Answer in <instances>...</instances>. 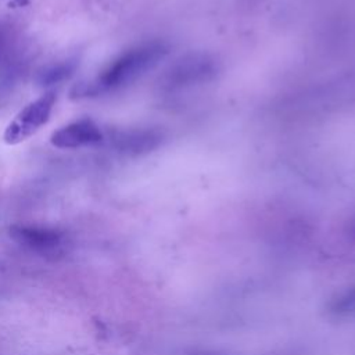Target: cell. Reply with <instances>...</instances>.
<instances>
[{"mask_svg": "<svg viewBox=\"0 0 355 355\" xmlns=\"http://www.w3.org/2000/svg\"><path fill=\"white\" fill-rule=\"evenodd\" d=\"M11 40V29L10 26H6L0 24V54L8 47Z\"/></svg>", "mask_w": 355, "mask_h": 355, "instance_id": "cell-8", "label": "cell"}, {"mask_svg": "<svg viewBox=\"0 0 355 355\" xmlns=\"http://www.w3.org/2000/svg\"><path fill=\"white\" fill-rule=\"evenodd\" d=\"M216 72V64L208 54H190L183 57L179 62H176L169 73L168 82L172 87L178 86H191L212 78Z\"/></svg>", "mask_w": 355, "mask_h": 355, "instance_id": "cell-4", "label": "cell"}, {"mask_svg": "<svg viewBox=\"0 0 355 355\" xmlns=\"http://www.w3.org/2000/svg\"><path fill=\"white\" fill-rule=\"evenodd\" d=\"M165 53L166 47L161 42H148L136 46L114 60L96 80L75 86L71 94L72 97L80 98L119 89L151 68Z\"/></svg>", "mask_w": 355, "mask_h": 355, "instance_id": "cell-1", "label": "cell"}, {"mask_svg": "<svg viewBox=\"0 0 355 355\" xmlns=\"http://www.w3.org/2000/svg\"><path fill=\"white\" fill-rule=\"evenodd\" d=\"M55 104V93L49 92L25 105L7 125L3 139L7 144L15 146L33 136L50 119Z\"/></svg>", "mask_w": 355, "mask_h": 355, "instance_id": "cell-2", "label": "cell"}, {"mask_svg": "<svg viewBox=\"0 0 355 355\" xmlns=\"http://www.w3.org/2000/svg\"><path fill=\"white\" fill-rule=\"evenodd\" d=\"M76 67H78L76 60H67L62 62L50 64L39 71L36 80L40 86H51V85L64 82L75 73Z\"/></svg>", "mask_w": 355, "mask_h": 355, "instance_id": "cell-7", "label": "cell"}, {"mask_svg": "<svg viewBox=\"0 0 355 355\" xmlns=\"http://www.w3.org/2000/svg\"><path fill=\"white\" fill-rule=\"evenodd\" d=\"M104 135L92 119L82 118L55 130L50 143L57 148H80L101 143Z\"/></svg>", "mask_w": 355, "mask_h": 355, "instance_id": "cell-5", "label": "cell"}, {"mask_svg": "<svg viewBox=\"0 0 355 355\" xmlns=\"http://www.w3.org/2000/svg\"><path fill=\"white\" fill-rule=\"evenodd\" d=\"M10 4L12 6H17V7H21V6H25L29 3V0H8Z\"/></svg>", "mask_w": 355, "mask_h": 355, "instance_id": "cell-9", "label": "cell"}, {"mask_svg": "<svg viewBox=\"0 0 355 355\" xmlns=\"http://www.w3.org/2000/svg\"><path fill=\"white\" fill-rule=\"evenodd\" d=\"M162 133L157 129L121 130L112 136L114 147L126 154H141L158 147Z\"/></svg>", "mask_w": 355, "mask_h": 355, "instance_id": "cell-6", "label": "cell"}, {"mask_svg": "<svg viewBox=\"0 0 355 355\" xmlns=\"http://www.w3.org/2000/svg\"><path fill=\"white\" fill-rule=\"evenodd\" d=\"M10 236L19 245L40 255H57L64 251L65 236L53 227L37 225H12Z\"/></svg>", "mask_w": 355, "mask_h": 355, "instance_id": "cell-3", "label": "cell"}]
</instances>
